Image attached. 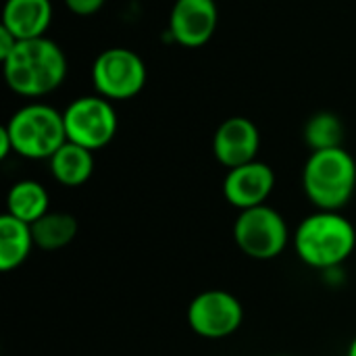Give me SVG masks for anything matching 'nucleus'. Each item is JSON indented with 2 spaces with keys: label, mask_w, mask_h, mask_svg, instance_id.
I'll use <instances>...</instances> for the list:
<instances>
[{
  "label": "nucleus",
  "mask_w": 356,
  "mask_h": 356,
  "mask_svg": "<svg viewBox=\"0 0 356 356\" xmlns=\"http://www.w3.org/2000/svg\"><path fill=\"white\" fill-rule=\"evenodd\" d=\"M292 248L302 265L319 273L344 267L356 250V225L342 211H313L292 232Z\"/></svg>",
  "instance_id": "obj_1"
},
{
  "label": "nucleus",
  "mask_w": 356,
  "mask_h": 356,
  "mask_svg": "<svg viewBox=\"0 0 356 356\" xmlns=\"http://www.w3.org/2000/svg\"><path fill=\"white\" fill-rule=\"evenodd\" d=\"M6 86L25 98L54 92L67 77V56L50 38L19 40L13 52L0 60Z\"/></svg>",
  "instance_id": "obj_2"
},
{
  "label": "nucleus",
  "mask_w": 356,
  "mask_h": 356,
  "mask_svg": "<svg viewBox=\"0 0 356 356\" xmlns=\"http://www.w3.org/2000/svg\"><path fill=\"white\" fill-rule=\"evenodd\" d=\"M302 190L315 211H344L356 192V161L346 148L311 152L302 167Z\"/></svg>",
  "instance_id": "obj_3"
},
{
  "label": "nucleus",
  "mask_w": 356,
  "mask_h": 356,
  "mask_svg": "<svg viewBox=\"0 0 356 356\" xmlns=\"http://www.w3.org/2000/svg\"><path fill=\"white\" fill-rule=\"evenodd\" d=\"M4 127L15 154L27 161H48L67 142L63 113L42 102L17 108Z\"/></svg>",
  "instance_id": "obj_4"
},
{
  "label": "nucleus",
  "mask_w": 356,
  "mask_h": 356,
  "mask_svg": "<svg viewBox=\"0 0 356 356\" xmlns=\"http://www.w3.org/2000/svg\"><path fill=\"white\" fill-rule=\"evenodd\" d=\"M232 234L238 250L252 261H273L292 244V229L286 217L269 204L240 211Z\"/></svg>",
  "instance_id": "obj_5"
},
{
  "label": "nucleus",
  "mask_w": 356,
  "mask_h": 356,
  "mask_svg": "<svg viewBox=\"0 0 356 356\" xmlns=\"http://www.w3.org/2000/svg\"><path fill=\"white\" fill-rule=\"evenodd\" d=\"M67 140L92 152L106 148L119 129V117L111 100L94 94L79 96L63 111Z\"/></svg>",
  "instance_id": "obj_6"
},
{
  "label": "nucleus",
  "mask_w": 356,
  "mask_h": 356,
  "mask_svg": "<svg viewBox=\"0 0 356 356\" xmlns=\"http://www.w3.org/2000/svg\"><path fill=\"white\" fill-rule=\"evenodd\" d=\"M146 65L129 48L102 50L92 65V86L98 96L115 102L138 96L146 83Z\"/></svg>",
  "instance_id": "obj_7"
},
{
  "label": "nucleus",
  "mask_w": 356,
  "mask_h": 356,
  "mask_svg": "<svg viewBox=\"0 0 356 356\" xmlns=\"http://www.w3.org/2000/svg\"><path fill=\"white\" fill-rule=\"evenodd\" d=\"M186 321L202 340H225L242 327L244 307L232 292L213 288L190 300Z\"/></svg>",
  "instance_id": "obj_8"
},
{
  "label": "nucleus",
  "mask_w": 356,
  "mask_h": 356,
  "mask_svg": "<svg viewBox=\"0 0 356 356\" xmlns=\"http://www.w3.org/2000/svg\"><path fill=\"white\" fill-rule=\"evenodd\" d=\"M273 190H275V171L259 159L240 165L236 169H229L221 186L225 202L234 207L238 213L252 207L267 204Z\"/></svg>",
  "instance_id": "obj_9"
},
{
  "label": "nucleus",
  "mask_w": 356,
  "mask_h": 356,
  "mask_svg": "<svg viewBox=\"0 0 356 356\" xmlns=\"http://www.w3.org/2000/svg\"><path fill=\"white\" fill-rule=\"evenodd\" d=\"M217 23L219 8L215 0H175L169 15V33L186 48H200L215 35Z\"/></svg>",
  "instance_id": "obj_10"
},
{
  "label": "nucleus",
  "mask_w": 356,
  "mask_h": 356,
  "mask_svg": "<svg viewBox=\"0 0 356 356\" xmlns=\"http://www.w3.org/2000/svg\"><path fill=\"white\" fill-rule=\"evenodd\" d=\"M261 148L259 127L242 115L225 119L213 136V154L227 171L257 161Z\"/></svg>",
  "instance_id": "obj_11"
},
{
  "label": "nucleus",
  "mask_w": 356,
  "mask_h": 356,
  "mask_svg": "<svg viewBox=\"0 0 356 356\" xmlns=\"http://www.w3.org/2000/svg\"><path fill=\"white\" fill-rule=\"evenodd\" d=\"M52 23L50 0H4L2 27H6L17 40H31L46 35Z\"/></svg>",
  "instance_id": "obj_12"
},
{
  "label": "nucleus",
  "mask_w": 356,
  "mask_h": 356,
  "mask_svg": "<svg viewBox=\"0 0 356 356\" xmlns=\"http://www.w3.org/2000/svg\"><path fill=\"white\" fill-rule=\"evenodd\" d=\"M48 169L58 186L79 188L88 184L94 173V152L67 140L48 159Z\"/></svg>",
  "instance_id": "obj_13"
},
{
  "label": "nucleus",
  "mask_w": 356,
  "mask_h": 356,
  "mask_svg": "<svg viewBox=\"0 0 356 356\" xmlns=\"http://www.w3.org/2000/svg\"><path fill=\"white\" fill-rule=\"evenodd\" d=\"M33 246L31 225L4 213L0 217V271L10 273L19 269L29 259Z\"/></svg>",
  "instance_id": "obj_14"
},
{
  "label": "nucleus",
  "mask_w": 356,
  "mask_h": 356,
  "mask_svg": "<svg viewBox=\"0 0 356 356\" xmlns=\"http://www.w3.org/2000/svg\"><path fill=\"white\" fill-rule=\"evenodd\" d=\"M6 213L33 225L50 213V194L44 184L35 179H19L6 192Z\"/></svg>",
  "instance_id": "obj_15"
},
{
  "label": "nucleus",
  "mask_w": 356,
  "mask_h": 356,
  "mask_svg": "<svg viewBox=\"0 0 356 356\" xmlns=\"http://www.w3.org/2000/svg\"><path fill=\"white\" fill-rule=\"evenodd\" d=\"M33 242L40 250L54 252L69 246L77 236V219L69 213L50 211L31 225Z\"/></svg>",
  "instance_id": "obj_16"
},
{
  "label": "nucleus",
  "mask_w": 356,
  "mask_h": 356,
  "mask_svg": "<svg viewBox=\"0 0 356 356\" xmlns=\"http://www.w3.org/2000/svg\"><path fill=\"white\" fill-rule=\"evenodd\" d=\"M305 142L311 148V152L317 150H330V148H340L344 142V123L336 113L321 111L315 113L307 125H305Z\"/></svg>",
  "instance_id": "obj_17"
},
{
  "label": "nucleus",
  "mask_w": 356,
  "mask_h": 356,
  "mask_svg": "<svg viewBox=\"0 0 356 356\" xmlns=\"http://www.w3.org/2000/svg\"><path fill=\"white\" fill-rule=\"evenodd\" d=\"M106 0H65V6L77 17H90L104 6Z\"/></svg>",
  "instance_id": "obj_18"
},
{
  "label": "nucleus",
  "mask_w": 356,
  "mask_h": 356,
  "mask_svg": "<svg viewBox=\"0 0 356 356\" xmlns=\"http://www.w3.org/2000/svg\"><path fill=\"white\" fill-rule=\"evenodd\" d=\"M17 38L6 29V27H2L0 25V60H4L10 52H13V48L17 46Z\"/></svg>",
  "instance_id": "obj_19"
},
{
  "label": "nucleus",
  "mask_w": 356,
  "mask_h": 356,
  "mask_svg": "<svg viewBox=\"0 0 356 356\" xmlns=\"http://www.w3.org/2000/svg\"><path fill=\"white\" fill-rule=\"evenodd\" d=\"M344 269L342 267H334V269H327V271H323L321 273V277L325 280V284H330V286H340L342 282H344V273H342Z\"/></svg>",
  "instance_id": "obj_20"
},
{
  "label": "nucleus",
  "mask_w": 356,
  "mask_h": 356,
  "mask_svg": "<svg viewBox=\"0 0 356 356\" xmlns=\"http://www.w3.org/2000/svg\"><path fill=\"white\" fill-rule=\"evenodd\" d=\"M10 152H15V150H13V142H10V136H8L6 127L2 125V127H0V159H2V161L8 159Z\"/></svg>",
  "instance_id": "obj_21"
},
{
  "label": "nucleus",
  "mask_w": 356,
  "mask_h": 356,
  "mask_svg": "<svg viewBox=\"0 0 356 356\" xmlns=\"http://www.w3.org/2000/svg\"><path fill=\"white\" fill-rule=\"evenodd\" d=\"M346 356H356V336L350 340L348 344V350H346Z\"/></svg>",
  "instance_id": "obj_22"
},
{
  "label": "nucleus",
  "mask_w": 356,
  "mask_h": 356,
  "mask_svg": "<svg viewBox=\"0 0 356 356\" xmlns=\"http://www.w3.org/2000/svg\"><path fill=\"white\" fill-rule=\"evenodd\" d=\"M284 356H288V355H284Z\"/></svg>",
  "instance_id": "obj_23"
},
{
  "label": "nucleus",
  "mask_w": 356,
  "mask_h": 356,
  "mask_svg": "<svg viewBox=\"0 0 356 356\" xmlns=\"http://www.w3.org/2000/svg\"><path fill=\"white\" fill-rule=\"evenodd\" d=\"M355 273H356V271H355Z\"/></svg>",
  "instance_id": "obj_24"
},
{
  "label": "nucleus",
  "mask_w": 356,
  "mask_h": 356,
  "mask_svg": "<svg viewBox=\"0 0 356 356\" xmlns=\"http://www.w3.org/2000/svg\"><path fill=\"white\" fill-rule=\"evenodd\" d=\"M355 225H356V223H355Z\"/></svg>",
  "instance_id": "obj_25"
}]
</instances>
